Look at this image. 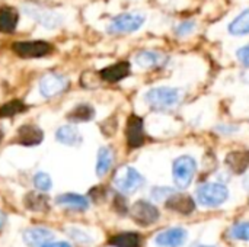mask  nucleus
I'll use <instances>...</instances> for the list:
<instances>
[{
	"mask_svg": "<svg viewBox=\"0 0 249 247\" xmlns=\"http://www.w3.org/2000/svg\"><path fill=\"white\" fill-rule=\"evenodd\" d=\"M181 90L169 86H159L150 89L144 95V100L155 111H168L177 106L181 100Z\"/></svg>",
	"mask_w": 249,
	"mask_h": 247,
	"instance_id": "f257e3e1",
	"label": "nucleus"
},
{
	"mask_svg": "<svg viewBox=\"0 0 249 247\" xmlns=\"http://www.w3.org/2000/svg\"><path fill=\"white\" fill-rule=\"evenodd\" d=\"M114 185L123 194H134L144 185V178L131 166H123L114 176Z\"/></svg>",
	"mask_w": 249,
	"mask_h": 247,
	"instance_id": "f03ea898",
	"label": "nucleus"
},
{
	"mask_svg": "<svg viewBox=\"0 0 249 247\" xmlns=\"http://www.w3.org/2000/svg\"><path fill=\"white\" fill-rule=\"evenodd\" d=\"M197 170V163L191 156H181L174 162L172 166V175H174V182L179 189H187Z\"/></svg>",
	"mask_w": 249,
	"mask_h": 247,
	"instance_id": "7ed1b4c3",
	"label": "nucleus"
},
{
	"mask_svg": "<svg viewBox=\"0 0 249 247\" xmlns=\"http://www.w3.org/2000/svg\"><path fill=\"white\" fill-rule=\"evenodd\" d=\"M197 199L204 207H219L229 198V191L222 183H204L197 189Z\"/></svg>",
	"mask_w": 249,
	"mask_h": 247,
	"instance_id": "20e7f679",
	"label": "nucleus"
},
{
	"mask_svg": "<svg viewBox=\"0 0 249 247\" xmlns=\"http://www.w3.org/2000/svg\"><path fill=\"white\" fill-rule=\"evenodd\" d=\"M144 20H146V16L143 13H121L109 22L108 32L109 33L136 32L137 29L143 26Z\"/></svg>",
	"mask_w": 249,
	"mask_h": 247,
	"instance_id": "39448f33",
	"label": "nucleus"
},
{
	"mask_svg": "<svg viewBox=\"0 0 249 247\" xmlns=\"http://www.w3.org/2000/svg\"><path fill=\"white\" fill-rule=\"evenodd\" d=\"M23 12L32 17L34 20H36L39 25H42L47 29H55L61 25L63 19L61 16L50 9H45L42 6H35V4H25L23 6Z\"/></svg>",
	"mask_w": 249,
	"mask_h": 247,
	"instance_id": "423d86ee",
	"label": "nucleus"
},
{
	"mask_svg": "<svg viewBox=\"0 0 249 247\" xmlns=\"http://www.w3.org/2000/svg\"><path fill=\"white\" fill-rule=\"evenodd\" d=\"M13 51L22 58H39L51 52L53 47L45 41H20L12 45Z\"/></svg>",
	"mask_w": 249,
	"mask_h": 247,
	"instance_id": "0eeeda50",
	"label": "nucleus"
},
{
	"mask_svg": "<svg viewBox=\"0 0 249 247\" xmlns=\"http://www.w3.org/2000/svg\"><path fill=\"white\" fill-rule=\"evenodd\" d=\"M69 82L63 74L47 73L39 80V92L44 98H54L66 90Z\"/></svg>",
	"mask_w": 249,
	"mask_h": 247,
	"instance_id": "6e6552de",
	"label": "nucleus"
},
{
	"mask_svg": "<svg viewBox=\"0 0 249 247\" xmlns=\"http://www.w3.org/2000/svg\"><path fill=\"white\" fill-rule=\"evenodd\" d=\"M133 220L140 226H150L159 220V210L146 201H137L130 211Z\"/></svg>",
	"mask_w": 249,
	"mask_h": 247,
	"instance_id": "1a4fd4ad",
	"label": "nucleus"
},
{
	"mask_svg": "<svg viewBox=\"0 0 249 247\" xmlns=\"http://www.w3.org/2000/svg\"><path fill=\"white\" fill-rule=\"evenodd\" d=\"M125 135H127V144L131 148H139L144 144V127L143 119L137 115H130L125 125Z\"/></svg>",
	"mask_w": 249,
	"mask_h": 247,
	"instance_id": "9d476101",
	"label": "nucleus"
},
{
	"mask_svg": "<svg viewBox=\"0 0 249 247\" xmlns=\"http://www.w3.org/2000/svg\"><path fill=\"white\" fill-rule=\"evenodd\" d=\"M187 231L184 229H171L165 230L160 234L156 236L155 243L160 247H179L182 246L187 240Z\"/></svg>",
	"mask_w": 249,
	"mask_h": 247,
	"instance_id": "9b49d317",
	"label": "nucleus"
},
{
	"mask_svg": "<svg viewBox=\"0 0 249 247\" xmlns=\"http://www.w3.org/2000/svg\"><path fill=\"white\" fill-rule=\"evenodd\" d=\"M166 207L169 210H174L179 214H191L196 210V202L193 199V197L185 195V194H172L166 201Z\"/></svg>",
	"mask_w": 249,
	"mask_h": 247,
	"instance_id": "f8f14e48",
	"label": "nucleus"
},
{
	"mask_svg": "<svg viewBox=\"0 0 249 247\" xmlns=\"http://www.w3.org/2000/svg\"><path fill=\"white\" fill-rule=\"evenodd\" d=\"M128 74H130V63H127V61H120V63L105 67L99 71L101 79L108 83H117V82L125 79Z\"/></svg>",
	"mask_w": 249,
	"mask_h": 247,
	"instance_id": "ddd939ff",
	"label": "nucleus"
},
{
	"mask_svg": "<svg viewBox=\"0 0 249 247\" xmlns=\"http://www.w3.org/2000/svg\"><path fill=\"white\" fill-rule=\"evenodd\" d=\"M22 237H23V242L29 247H39L48 243L50 240H53L54 234H53V231H50L47 229L34 227V229L25 230Z\"/></svg>",
	"mask_w": 249,
	"mask_h": 247,
	"instance_id": "4468645a",
	"label": "nucleus"
},
{
	"mask_svg": "<svg viewBox=\"0 0 249 247\" xmlns=\"http://www.w3.org/2000/svg\"><path fill=\"white\" fill-rule=\"evenodd\" d=\"M55 140L64 146H70V147H77L82 144L83 137L80 134V131L77 130V127L74 125H63L55 131Z\"/></svg>",
	"mask_w": 249,
	"mask_h": 247,
	"instance_id": "2eb2a0df",
	"label": "nucleus"
},
{
	"mask_svg": "<svg viewBox=\"0 0 249 247\" xmlns=\"http://www.w3.org/2000/svg\"><path fill=\"white\" fill-rule=\"evenodd\" d=\"M225 163L233 173H245L249 169V150L229 153L225 159Z\"/></svg>",
	"mask_w": 249,
	"mask_h": 247,
	"instance_id": "dca6fc26",
	"label": "nucleus"
},
{
	"mask_svg": "<svg viewBox=\"0 0 249 247\" xmlns=\"http://www.w3.org/2000/svg\"><path fill=\"white\" fill-rule=\"evenodd\" d=\"M44 134L42 131L35 127V125H22L18 130V143L23 144V146H36L42 141Z\"/></svg>",
	"mask_w": 249,
	"mask_h": 247,
	"instance_id": "f3484780",
	"label": "nucleus"
},
{
	"mask_svg": "<svg viewBox=\"0 0 249 247\" xmlns=\"http://www.w3.org/2000/svg\"><path fill=\"white\" fill-rule=\"evenodd\" d=\"M19 22V13L15 7L3 6L0 7V32L10 33L16 29Z\"/></svg>",
	"mask_w": 249,
	"mask_h": 247,
	"instance_id": "a211bd4d",
	"label": "nucleus"
},
{
	"mask_svg": "<svg viewBox=\"0 0 249 247\" xmlns=\"http://www.w3.org/2000/svg\"><path fill=\"white\" fill-rule=\"evenodd\" d=\"M136 63L142 68H155L165 63V57L156 51H140L136 55Z\"/></svg>",
	"mask_w": 249,
	"mask_h": 247,
	"instance_id": "6ab92c4d",
	"label": "nucleus"
},
{
	"mask_svg": "<svg viewBox=\"0 0 249 247\" xmlns=\"http://www.w3.org/2000/svg\"><path fill=\"white\" fill-rule=\"evenodd\" d=\"M55 202L58 205L67 207V208H73L77 211H85L89 207V202L85 197L77 195V194H63L60 197H57Z\"/></svg>",
	"mask_w": 249,
	"mask_h": 247,
	"instance_id": "aec40b11",
	"label": "nucleus"
},
{
	"mask_svg": "<svg viewBox=\"0 0 249 247\" xmlns=\"http://www.w3.org/2000/svg\"><path fill=\"white\" fill-rule=\"evenodd\" d=\"M95 116V109L88 105V103H80L77 106H74L67 115L66 118L70 121V122H88L90 121L92 118Z\"/></svg>",
	"mask_w": 249,
	"mask_h": 247,
	"instance_id": "412c9836",
	"label": "nucleus"
},
{
	"mask_svg": "<svg viewBox=\"0 0 249 247\" xmlns=\"http://www.w3.org/2000/svg\"><path fill=\"white\" fill-rule=\"evenodd\" d=\"M112 160H114V156H112L111 148L101 147L98 151V160H96V175L99 178H102L104 175L108 173V170L112 166Z\"/></svg>",
	"mask_w": 249,
	"mask_h": 247,
	"instance_id": "4be33fe9",
	"label": "nucleus"
},
{
	"mask_svg": "<svg viewBox=\"0 0 249 247\" xmlns=\"http://www.w3.org/2000/svg\"><path fill=\"white\" fill-rule=\"evenodd\" d=\"M229 32L236 36L248 35L249 33V9L244 10L239 16L235 17V20L229 25Z\"/></svg>",
	"mask_w": 249,
	"mask_h": 247,
	"instance_id": "5701e85b",
	"label": "nucleus"
},
{
	"mask_svg": "<svg viewBox=\"0 0 249 247\" xmlns=\"http://www.w3.org/2000/svg\"><path fill=\"white\" fill-rule=\"evenodd\" d=\"M25 205L31 211H47L48 210V199L41 194L31 192L25 198Z\"/></svg>",
	"mask_w": 249,
	"mask_h": 247,
	"instance_id": "b1692460",
	"label": "nucleus"
},
{
	"mask_svg": "<svg viewBox=\"0 0 249 247\" xmlns=\"http://www.w3.org/2000/svg\"><path fill=\"white\" fill-rule=\"evenodd\" d=\"M111 243L117 247H139L140 237L136 233H123L111 239Z\"/></svg>",
	"mask_w": 249,
	"mask_h": 247,
	"instance_id": "393cba45",
	"label": "nucleus"
},
{
	"mask_svg": "<svg viewBox=\"0 0 249 247\" xmlns=\"http://www.w3.org/2000/svg\"><path fill=\"white\" fill-rule=\"evenodd\" d=\"M34 186L41 191V192H47L51 189L53 186V182H51V178L48 173H44V172H39L34 176Z\"/></svg>",
	"mask_w": 249,
	"mask_h": 247,
	"instance_id": "a878e982",
	"label": "nucleus"
},
{
	"mask_svg": "<svg viewBox=\"0 0 249 247\" xmlns=\"http://www.w3.org/2000/svg\"><path fill=\"white\" fill-rule=\"evenodd\" d=\"M22 111H25V105L19 100H12L0 108V116H13Z\"/></svg>",
	"mask_w": 249,
	"mask_h": 247,
	"instance_id": "bb28decb",
	"label": "nucleus"
},
{
	"mask_svg": "<svg viewBox=\"0 0 249 247\" xmlns=\"http://www.w3.org/2000/svg\"><path fill=\"white\" fill-rule=\"evenodd\" d=\"M231 236L236 240H244L248 242L249 240V223H239L236 226H233Z\"/></svg>",
	"mask_w": 249,
	"mask_h": 247,
	"instance_id": "cd10ccee",
	"label": "nucleus"
},
{
	"mask_svg": "<svg viewBox=\"0 0 249 247\" xmlns=\"http://www.w3.org/2000/svg\"><path fill=\"white\" fill-rule=\"evenodd\" d=\"M99 80H101V76L93 73V71H85L82 76H80V84L88 87V89H92V87H96L99 86Z\"/></svg>",
	"mask_w": 249,
	"mask_h": 247,
	"instance_id": "c85d7f7f",
	"label": "nucleus"
},
{
	"mask_svg": "<svg viewBox=\"0 0 249 247\" xmlns=\"http://www.w3.org/2000/svg\"><path fill=\"white\" fill-rule=\"evenodd\" d=\"M172 194H174V189H169V188H155L152 191V197L156 201H163V199L166 201Z\"/></svg>",
	"mask_w": 249,
	"mask_h": 247,
	"instance_id": "c756f323",
	"label": "nucleus"
},
{
	"mask_svg": "<svg viewBox=\"0 0 249 247\" xmlns=\"http://www.w3.org/2000/svg\"><path fill=\"white\" fill-rule=\"evenodd\" d=\"M194 28H196V25H194V22H182V23H179L178 26H177V29H175V32H177V35L178 36H185V35H188V33H191L193 31H194Z\"/></svg>",
	"mask_w": 249,
	"mask_h": 247,
	"instance_id": "7c9ffc66",
	"label": "nucleus"
},
{
	"mask_svg": "<svg viewBox=\"0 0 249 247\" xmlns=\"http://www.w3.org/2000/svg\"><path fill=\"white\" fill-rule=\"evenodd\" d=\"M236 57H238V60H239L244 66L249 67V44L248 45H245V47H242V48H239V49L236 51Z\"/></svg>",
	"mask_w": 249,
	"mask_h": 247,
	"instance_id": "2f4dec72",
	"label": "nucleus"
},
{
	"mask_svg": "<svg viewBox=\"0 0 249 247\" xmlns=\"http://www.w3.org/2000/svg\"><path fill=\"white\" fill-rule=\"evenodd\" d=\"M41 247H71L69 243H66V242H55V243H51V242H48V243H45V245H42Z\"/></svg>",
	"mask_w": 249,
	"mask_h": 247,
	"instance_id": "473e14b6",
	"label": "nucleus"
},
{
	"mask_svg": "<svg viewBox=\"0 0 249 247\" xmlns=\"http://www.w3.org/2000/svg\"><path fill=\"white\" fill-rule=\"evenodd\" d=\"M217 131L225 132V134H231V132H235V131H238V130H236L235 127H219Z\"/></svg>",
	"mask_w": 249,
	"mask_h": 247,
	"instance_id": "72a5a7b5",
	"label": "nucleus"
},
{
	"mask_svg": "<svg viewBox=\"0 0 249 247\" xmlns=\"http://www.w3.org/2000/svg\"><path fill=\"white\" fill-rule=\"evenodd\" d=\"M244 185H245V188H247V189L249 191V175L247 176V178H245V182H244Z\"/></svg>",
	"mask_w": 249,
	"mask_h": 247,
	"instance_id": "f704fd0d",
	"label": "nucleus"
},
{
	"mask_svg": "<svg viewBox=\"0 0 249 247\" xmlns=\"http://www.w3.org/2000/svg\"><path fill=\"white\" fill-rule=\"evenodd\" d=\"M3 223H4V215H3V214L0 213V227L3 226Z\"/></svg>",
	"mask_w": 249,
	"mask_h": 247,
	"instance_id": "c9c22d12",
	"label": "nucleus"
},
{
	"mask_svg": "<svg viewBox=\"0 0 249 247\" xmlns=\"http://www.w3.org/2000/svg\"><path fill=\"white\" fill-rule=\"evenodd\" d=\"M193 247H203V246H200V245H196V246H193Z\"/></svg>",
	"mask_w": 249,
	"mask_h": 247,
	"instance_id": "e433bc0d",
	"label": "nucleus"
},
{
	"mask_svg": "<svg viewBox=\"0 0 249 247\" xmlns=\"http://www.w3.org/2000/svg\"><path fill=\"white\" fill-rule=\"evenodd\" d=\"M1 135H3V134H1V131H0V140H1Z\"/></svg>",
	"mask_w": 249,
	"mask_h": 247,
	"instance_id": "4c0bfd02",
	"label": "nucleus"
}]
</instances>
